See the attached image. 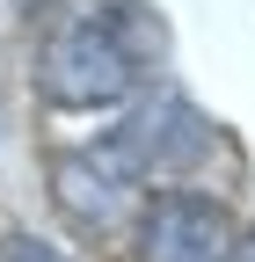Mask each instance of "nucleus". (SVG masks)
Masks as SVG:
<instances>
[{
  "instance_id": "f03ea898",
  "label": "nucleus",
  "mask_w": 255,
  "mask_h": 262,
  "mask_svg": "<svg viewBox=\"0 0 255 262\" xmlns=\"http://www.w3.org/2000/svg\"><path fill=\"white\" fill-rule=\"evenodd\" d=\"M102 153H110L132 182H146V175H182V168H197V160L211 153V124L189 110L182 95H153V102H139V110L102 139Z\"/></svg>"
},
{
  "instance_id": "423d86ee",
  "label": "nucleus",
  "mask_w": 255,
  "mask_h": 262,
  "mask_svg": "<svg viewBox=\"0 0 255 262\" xmlns=\"http://www.w3.org/2000/svg\"><path fill=\"white\" fill-rule=\"evenodd\" d=\"M233 262H255V226L241 233V248H233Z\"/></svg>"
},
{
  "instance_id": "20e7f679",
  "label": "nucleus",
  "mask_w": 255,
  "mask_h": 262,
  "mask_svg": "<svg viewBox=\"0 0 255 262\" xmlns=\"http://www.w3.org/2000/svg\"><path fill=\"white\" fill-rule=\"evenodd\" d=\"M132 189H139V182L124 175L102 146H88V153H66V160H58V204H66L73 219L110 226L124 204H132Z\"/></svg>"
},
{
  "instance_id": "f257e3e1",
  "label": "nucleus",
  "mask_w": 255,
  "mask_h": 262,
  "mask_svg": "<svg viewBox=\"0 0 255 262\" xmlns=\"http://www.w3.org/2000/svg\"><path fill=\"white\" fill-rule=\"evenodd\" d=\"M146 58H161V22L139 15L132 0H110V8H88L51 29L37 58V88L58 110H102L139 88Z\"/></svg>"
},
{
  "instance_id": "7ed1b4c3",
  "label": "nucleus",
  "mask_w": 255,
  "mask_h": 262,
  "mask_svg": "<svg viewBox=\"0 0 255 262\" xmlns=\"http://www.w3.org/2000/svg\"><path fill=\"white\" fill-rule=\"evenodd\" d=\"M241 233L219 196L197 189H153L139 211V262H233Z\"/></svg>"
},
{
  "instance_id": "39448f33",
  "label": "nucleus",
  "mask_w": 255,
  "mask_h": 262,
  "mask_svg": "<svg viewBox=\"0 0 255 262\" xmlns=\"http://www.w3.org/2000/svg\"><path fill=\"white\" fill-rule=\"evenodd\" d=\"M0 262H66L51 241H37V233H8L0 241Z\"/></svg>"
}]
</instances>
